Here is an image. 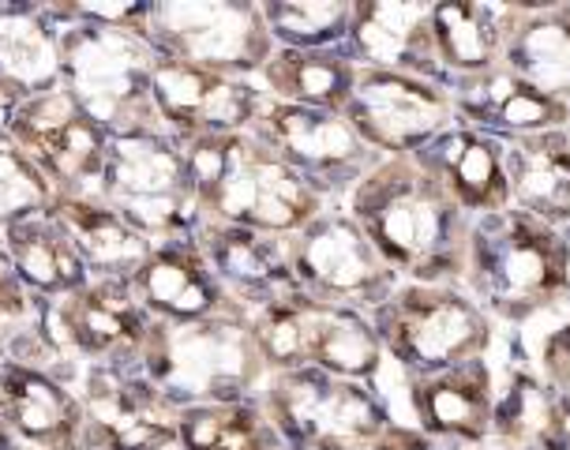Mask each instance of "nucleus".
<instances>
[{
	"label": "nucleus",
	"instance_id": "bb28decb",
	"mask_svg": "<svg viewBox=\"0 0 570 450\" xmlns=\"http://www.w3.org/2000/svg\"><path fill=\"white\" fill-rule=\"evenodd\" d=\"M210 255L226 278L252 285V290H297L289 267V248H278L271 237L252 229H218L210 237Z\"/></svg>",
	"mask_w": 570,
	"mask_h": 450
},
{
	"label": "nucleus",
	"instance_id": "9d476101",
	"mask_svg": "<svg viewBox=\"0 0 570 450\" xmlns=\"http://www.w3.org/2000/svg\"><path fill=\"white\" fill-rule=\"evenodd\" d=\"M428 177L443 184L465 214H503L511 211V173H507V147L484 131H473L465 125H451L443 136H435L428 147L410 155Z\"/></svg>",
	"mask_w": 570,
	"mask_h": 450
},
{
	"label": "nucleus",
	"instance_id": "1a4fd4ad",
	"mask_svg": "<svg viewBox=\"0 0 570 450\" xmlns=\"http://www.w3.org/2000/svg\"><path fill=\"white\" fill-rule=\"evenodd\" d=\"M446 90H451L454 117L473 131H484L492 139L499 136V143L559 131L570 120L567 101L544 95L511 68H495L476 79H454Z\"/></svg>",
	"mask_w": 570,
	"mask_h": 450
},
{
	"label": "nucleus",
	"instance_id": "7c9ffc66",
	"mask_svg": "<svg viewBox=\"0 0 570 450\" xmlns=\"http://www.w3.org/2000/svg\"><path fill=\"white\" fill-rule=\"evenodd\" d=\"M12 248L19 271L35 285H42V290H68L83 274V263H79V252L71 248V241L65 233L49 229V225H23V229H16Z\"/></svg>",
	"mask_w": 570,
	"mask_h": 450
},
{
	"label": "nucleus",
	"instance_id": "4468645a",
	"mask_svg": "<svg viewBox=\"0 0 570 450\" xmlns=\"http://www.w3.org/2000/svg\"><path fill=\"white\" fill-rule=\"evenodd\" d=\"M518 23L514 4H476V0H443L432 4V30L443 76L476 79L499 68L511 30Z\"/></svg>",
	"mask_w": 570,
	"mask_h": 450
},
{
	"label": "nucleus",
	"instance_id": "ddd939ff",
	"mask_svg": "<svg viewBox=\"0 0 570 450\" xmlns=\"http://www.w3.org/2000/svg\"><path fill=\"white\" fill-rule=\"evenodd\" d=\"M410 402L424 436L454 439V443H484L492 436L495 413L492 368L481 356V361L451 368V372L413 380Z\"/></svg>",
	"mask_w": 570,
	"mask_h": 450
},
{
	"label": "nucleus",
	"instance_id": "423d86ee",
	"mask_svg": "<svg viewBox=\"0 0 570 450\" xmlns=\"http://www.w3.org/2000/svg\"><path fill=\"white\" fill-rule=\"evenodd\" d=\"M289 267L301 293L334 309L375 312L399 290L394 285L399 271L383 260L368 233L342 211L323 214L297 233L289 248Z\"/></svg>",
	"mask_w": 570,
	"mask_h": 450
},
{
	"label": "nucleus",
	"instance_id": "2f4dec72",
	"mask_svg": "<svg viewBox=\"0 0 570 450\" xmlns=\"http://www.w3.org/2000/svg\"><path fill=\"white\" fill-rule=\"evenodd\" d=\"M42 199V184L23 158H12L0 150V214L27 211L30 203Z\"/></svg>",
	"mask_w": 570,
	"mask_h": 450
},
{
	"label": "nucleus",
	"instance_id": "f3484780",
	"mask_svg": "<svg viewBox=\"0 0 570 450\" xmlns=\"http://www.w3.org/2000/svg\"><path fill=\"white\" fill-rule=\"evenodd\" d=\"M19 139L60 177H90L101 166V131L65 95H46L19 113Z\"/></svg>",
	"mask_w": 570,
	"mask_h": 450
},
{
	"label": "nucleus",
	"instance_id": "dca6fc26",
	"mask_svg": "<svg viewBox=\"0 0 570 450\" xmlns=\"http://www.w3.org/2000/svg\"><path fill=\"white\" fill-rule=\"evenodd\" d=\"M361 60L353 57L350 46L334 49H289L274 53L263 65V79L267 87L289 106L320 109V113H338L345 117L361 79Z\"/></svg>",
	"mask_w": 570,
	"mask_h": 450
},
{
	"label": "nucleus",
	"instance_id": "c85d7f7f",
	"mask_svg": "<svg viewBox=\"0 0 570 450\" xmlns=\"http://www.w3.org/2000/svg\"><path fill=\"white\" fill-rule=\"evenodd\" d=\"M267 30L278 35L289 49H334L350 42L353 4L338 0H304V4H267L263 8Z\"/></svg>",
	"mask_w": 570,
	"mask_h": 450
},
{
	"label": "nucleus",
	"instance_id": "a211bd4d",
	"mask_svg": "<svg viewBox=\"0 0 570 450\" xmlns=\"http://www.w3.org/2000/svg\"><path fill=\"white\" fill-rule=\"evenodd\" d=\"M180 60L222 71V65H267V19L244 8H188L173 12Z\"/></svg>",
	"mask_w": 570,
	"mask_h": 450
},
{
	"label": "nucleus",
	"instance_id": "c756f323",
	"mask_svg": "<svg viewBox=\"0 0 570 450\" xmlns=\"http://www.w3.org/2000/svg\"><path fill=\"white\" fill-rule=\"evenodd\" d=\"M188 450H278V439L263 417L244 405H207L191 409L180 424Z\"/></svg>",
	"mask_w": 570,
	"mask_h": 450
},
{
	"label": "nucleus",
	"instance_id": "f03ea898",
	"mask_svg": "<svg viewBox=\"0 0 570 450\" xmlns=\"http://www.w3.org/2000/svg\"><path fill=\"white\" fill-rule=\"evenodd\" d=\"M199 203L237 229L301 233L323 218V188L267 143L244 136H199L185 158Z\"/></svg>",
	"mask_w": 570,
	"mask_h": 450
},
{
	"label": "nucleus",
	"instance_id": "c9c22d12",
	"mask_svg": "<svg viewBox=\"0 0 570 450\" xmlns=\"http://www.w3.org/2000/svg\"><path fill=\"white\" fill-rule=\"evenodd\" d=\"M0 450H8V439H4V432H0Z\"/></svg>",
	"mask_w": 570,
	"mask_h": 450
},
{
	"label": "nucleus",
	"instance_id": "0eeeda50",
	"mask_svg": "<svg viewBox=\"0 0 570 450\" xmlns=\"http://www.w3.org/2000/svg\"><path fill=\"white\" fill-rule=\"evenodd\" d=\"M451 90L399 71L361 68L345 120L372 150H391V158H410L435 136L451 128Z\"/></svg>",
	"mask_w": 570,
	"mask_h": 450
},
{
	"label": "nucleus",
	"instance_id": "f8f14e48",
	"mask_svg": "<svg viewBox=\"0 0 570 450\" xmlns=\"http://www.w3.org/2000/svg\"><path fill=\"white\" fill-rule=\"evenodd\" d=\"M150 90L173 125L199 136H237L256 117V95L222 71L169 57L150 68Z\"/></svg>",
	"mask_w": 570,
	"mask_h": 450
},
{
	"label": "nucleus",
	"instance_id": "5701e85b",
	"mask_svg": "<svg viewBox=\"0 0 570 450\" xmlns=\"http://www.w3.org/2000/svg\"><path fill=\"white\" fill-rule=\"evenodd\" d=\"M0 409H4V417L19 432L38 439V443L68 447L76 439V402L60 387L49 383L46 375L27 372V368H8L0 375Z\"/></svg>",
	"mask_w": 570,
	"mask_h": 450
},
{
	"label": "nucleus",
	"instance_id": "393cba45",
	"mask_svg": "<svg viewBox=\"0 0 570 450\" xmlns=\"http://www.w3.org/2000/svg\"><path fill=\"white\" fill-rule=\"evenodd\" d=\"M139 290L150 309L177 315V320H199L218 304L207 267L188 248H161L139 267Z\"/></svg>",
	"mask_w": 570,
	"mask_h": 450
},
{
	"label": "nucleus",
	"instance_id": "f257e3e1",
	"mask_svg": "<svg viewBox=\"0 0 570 450\" xmlns=\"http://www.w3.org/2000/svg\"><path fill=\"white\" fill-rule=\"evenodd\" d=\"M350 218L394 271L421 285L465 278L473 225L443 184L413 158H386L364 173L350 192Z\"/></svg>",
	"mask_w": 570,
	"mask_h": 450
},
{
	"label": "nucleus",
	"instance_id": "7ed1b4c3",
	"mask_svg": "<svg viewBox=\"0 0 570 450\" xmlns=\"http://www.w3.org/2000/svg\"><path fill=\"white\" fill-rule=\"evenodd\" d=\"M465 278L473 301L503 320H525L570 301V241L559 225L529 211L488 214L473 225Z\"/></svg>",
	"mask_w": 570,
	"mask_h": 450
},
{
	"label": "nucleus",
	"instance_id": "9b49d317",
	"mask_svg": "<svg viewBox=\"0 0 570 450\" xmlns=\"http://www.w3.org/2000/svg\"><path fill=\"white\" fill-rule=\"evenodd\" d=\"M350 49L364 68L399 71L446 87L432 30V4H405V0L353 4Z\"/></svg>",
	"mask_w": 570,
	"mask_h": 450
},
{
	"label": "nucleus",
	"instance_id": "b1692460",
	"mask_svg": "<svg viewBox=\"0 0 570 450\" xmlns=\"http://www.w3.org/2000/svg\"><path fill=\"white\" fill-rule=\"evenodd\" d=\"M65 326L87 353H114L142 342V312L120 282H101L65 304Z\"/></svg>",
	"mask_w": 570,
	"mask_h": 450
},
{
	"label": "nucleus",
	"instance_id": "a878e982",
	"mask_svg": "<svg viewBox=\"0 0 570 450\" xmlns=\"http://www.w3.org/2000/svg\"><path fill=\"white\" fill-rule=\"evenodd\" d=\"M188 177V166L180 162L166 143L150 139V136H131L117 147L114 158V184L131 207L147 211L161 203V207L173 211V199H177L180 184Z\"/></svg>",
	"mask_w": 570,
	"mask_h": 450
},
{
	"label": "nucleus",
	"instance_id": "4be33fe9",
	"mask_svg": "<svg viewBox=\"0 0 570 450\" xmlns=\"http://www.w3.org/2000/svg\"><path fill=\"white\" fill-rule=\"evenodd\" d=\"M90 409L109 450H177V428L155 409L147 387L101 375L90 383Z\"/></svg>",
	"mask_w": 570,
	"mask_h": 450
},
{
	"label": "nucleus",
	"instance_id": "412c9836",
	"mask_svg": "<svg viewBox=\"0 0 570 450\" xmlns=\"http://www.w3.org/2000/svg\"><path fill=\"white\" fill-rule=\"evenodd\" d=\"M383 356L386 350L375 334V323L364 320V312L334 309L308 296V368L361 383L380 372Z\"/></svg>",
	"mask_w": 570,
	"mask_h": 450
},
{
	"label": "nucleus",
	"instance_id": "cd10ccee",
	"mask_svg": "<svg viewBox=\"0 0 570 450\" xmlns=\"http://www.w3.org/2000/svg\"><path fill=\"white\" fill-rule=\"evenodd\" d=\"M65 222L68 233L76 237V244L83 248L98 267L109 271H131L142 267L150 260L147 244L125 218H117L114 211H98V207H83V203H68L65 207Z\"/></svg>",
	"mask_w": 570,
	"mask_h": 450
},
{
	"label": "nucleus",
	"instance_id": "6ab92c4d",
	"mask_svg": "<svg viewBox=\"0 0 570 450\" xmlns=\"http://www.w3.org/2000/svg\"><path fill=\"white\" fill-rule=\"evenodd\" d=\"M507 68L570 106V4L537 0L518 8L507 42Z\"/></svg>",
	"mask_w": 570,
	"mask_h": 450
},
{
	"label": "nucleus",
	"instance_id": "39448f33",
	"mask_svg": "<svg viewBox=\"0 0 570 450\" xmlns=\"http://www.w3.org/2000/svg\"><path fill=\"white\" fill-rule=\"evenodd\" d=\"M271 421L301 450H372L391 428L368 387L323 368L282 372L271 383Z\"/></svg>",
	"mask_w": 570,
	"mask_h": 450
},
{
	"label": "nucleus",
	"instance_id": "2eb2a0df",
	"mask_svg": "<svg viewBox=\"0 0 570 450\" xmlns=\"http://www.w3.org/2000/svg\"><path fill=\"white\" fill-rule=\"evenodd\" d=\"M492 432L503 450H570V405L522 364L495 387Z\"/></svg>",
	"mask_w": 570,
	"mask_h": 450
},
{
	"label": "nucleus",
	"instance_id": "6e6552de",
	"mask_svg": "<svg viewBox=\"0 0 570 450\" xmlns=\"http://www.w3.org/2000/svg\"><path fill=\"white\" fill-rule=\"evenodd\" d=\"M263 139L278 158L301 169L315 184H356L375 162L368 155V143L356 136V128L338 113H320L278 101L263 113Z\"/></svg>",
	"mask_w": 570,
	"mask_h": 450
},
{
	"label": "nucleus",
	"instance_id": "72a5a7b5",
	"mask_svg": "<svg viewBox=\"0 0 570 450\" xmlns=\"http://www.w3.org/2000/svg\"><path fill=\"white\" fill-rule=\"evenodd\" d=\"M372 450H440L432 436L416 432V428H402V424H391L386 432L380 436V443Z\"/></svg>",
	"mask_w": 570,
	"mask_h": 450
},
{
	"label": "nucleus",
	"instance_id": "f704fd0d",
	"mask_svg": "<svg viewBox=\"0 0 570 450\" xmlns=\"http://www.w3.org/2000/svg\"><path fill=\"white\" fill-rule=\"evenodd\" d=\"M23 304H19V293H16V285L8 282V274L0 271V312H8V315H16Z\"/></svg>",
	"mask_w": 570,
	"mask_h": 450
},
{
	"label": "nucleus",
	"instance_id": "aec40b11",
	"mask_svg": "<svg viewBox=\"0 0 570 450\" xmlns=\"http://www.w3.org/2000/svg\"><path fill=\"white\" fill-rule=\"evenodd\" d=\"M507 173H511L514 207L537 218L570 222V131H541V136L503 143Z\"/></svg>",
	"mask_w": 570,
	"mask_h": 450
},
{
	"label": "nucleus",
	"instance_id": "473e14b6",
	"mask_svg": "<svg viewBox=\"0 0 570 450\" xmlns=\"http://www.w3.org/2000/svg\"><path fill=\"white\" fill-rule=\"evenodd\" d=\"M541 364H544L548 387H552L559 398H567V405H570V323H563L559 331L548 334Z\"/></svg>",
	"mask_w": 570,
	"mask_h": 450
},
{
	"label": "nucleus",
	"instance_id": "20e7f679",
	"mask_svg": "<svg viewBox=\"0 0 570 450\" xmlns=\"http://www.w3.org/2000/svg\"><path fill=\"white\" fill-rule=\"evenodd\" d=\"M372 323L383 350L413 380L481 361L492 342V326L481 304L451 285H402L391 293V301L372 312Z\"/></svg>",
	"mask_w": 570,
	"mask_h": 450
}]
</instances>
